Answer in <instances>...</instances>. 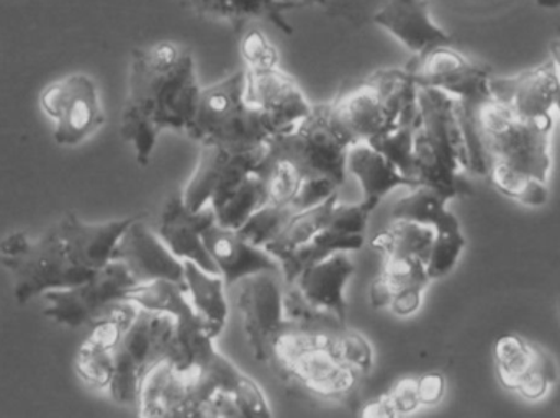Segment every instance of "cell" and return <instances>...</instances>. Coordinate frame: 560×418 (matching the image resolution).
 <instances>
[{
	"label": "cell",
	"mask_w": 560,
	"mask_h": 418,
	"mask_svg": "<svg viewBox=\"0 0 560 418\" xmlns=\"http://www.w3.org/2000/svg\"><path fill=\"white\" fill-rule=\"evenodd\" d=\"M202 88L190 49L158 42L131 51L120 133L140 166L150 164L161 133H186Z\"/></svg>",
	"instance_id": "6da1fadb"
},
{
	"label": "cell",
	"mask_w": 560,
	"mask_h": 418,
	"mask_svg": "<svg viewBox=\"0 0 560 418\" xmlns=\"http://www.w3.org/2000/svg\"><path fill=\"white\" fill-rule=\"evenodd\" d=\"M418 108L421 121L413 141L415 177L421 186L454 199L463 190L459 171H469L459 101L440 89L418 85Z\"/></svg>",
	"instance_id": "7a4b0ae2"
},
{
	"label": "cell",
	"mask_w": 560,
	"mask_h": 418,
	"mask_svg": "<svg viewBox=\"0 0 560 418\" xmlns=\"http://www.w3.org/2000/svg\"><path fill=\"white\" fill-rule=\"evenodd\" d=\"M329 114L349 143H368L420 120L417 82L407 68L381 69L329 102Z\"/></svg>",
	"instance_id": "3957f363"
},
{
	"label": "cell",
	"mask_w": 560,
	"mask_h": 418,
	"mask_svg": "<svg viewBox=\"0 0 560 418\" xmlns=\"http://www.w3.org/2000/svg\"><path fill=\"white\" fill-rule=\"evenodd\" d=\"M463 104L469 111L490 164L497 161L548 183L555 117L528 120L492 95L472 104Z\"/></svg>",
	"instance_id": "277c9868"
},
{
	"label": "cell",
	"mask_w": 560,
	"mask_h": 418,
	"mask_svg": "<svg viewBox=\"0 0 560 418\" xmlns=\"http://www.w3.org/2000/svg\"><path fill=\"white\" fill-rule=\"evenodd\" d=\"M186 133L200 144L212 143L226 150L252 151L265 148L279 130L246 98V72L243 69L202 88L196 114Z\"/></svg>",
	"instance_id": "5b68a950"
},
{
	"label": "cell",
	"mask_w": 560,
	"mask_h": 418,
	"mask_svg": "<svg viewBox=\"0 0 560 418\" xmlns=\"http://www.w3.org/2000/svg\"><path fill=\"white\" fill-rule=\"evenodd\" d=\"M338 334H315L287 322L272 345L269 363L283 381L300 384L313 396L342 399L352 393L362 374L336 355Z\"/></svg>",
	"instance_id": "8992f818"
},
{
	"label": "cell",
	"mask_w": 560,
	"mask_h": 418,
	"mask_svg": "<svg viewBox=\"0 0 560 418\" xmlns=\"http://www.w3.org/2000/svg\"><path fill=\"white\" fill-rule=\"evenodd\" d=\"M0 263L12 275L13 295L19 305L56 289L72 288L88 281L94 272L72 265L62 245L58 227L39 239L16 232L0 242Z\"/></svg>",
	"instance_id": "52a82bcc"
},
{
	"label": "cell",
	"mask_w": 560,
	"mask_h": 418,
	"mask_svg": "<svg viewBox=\"0 0 560 418\" xmlns=\"http://www.w3.org/2000/svg\"><path fill=\"white\" fill-rule=\"evenodd\" d=\"M351 147L336 128L329 104L313 105L312 112L289 130L268 141L266 160L287 161L303 179H329L342 186L346 158Z\"/></svg>",
	"instance_id": "ba28073f"
},
{
	"label": "cell",
	"mask_w": 560,
	"mask_h": 418,
	"mask_svg": "<svg viewBox=\"0 0 560 418\" xmlns=\"http://www.w3.org/2000/svg\"><path fill=\"white\" fill-rule=\"evenodd\" d=\"M173 334V315L138 307L115 351L114 376L107 390L115 403L137 406L148 374L167 360Z\"/></svg>",
	"instance_id": "9c48e42d"
},
{
	"label": "cell",
	"mask_w": 560,
	"mask_h": 418,
	"mask_svg": "<svg viewBox=\"0 0 560 418\" xmlns=\"http://www.w3.org/2000/svg\"><path fill=\"white\" fill-rule=\"evenodd\" d=\"M39 105L52 121V138L59 147H78L105 124L97 84L84 72H74L46 85Z\"/></svg>",
	"instance_id": "30bf717a"
},
{
	"label": "cell",
	"mask_w": 560,
	"mask_h": 418,
	"mask_svg": "<svg viewBox=\"0 0 560 418\" xmlns=\"http://www.w3.org/2000/svg\"><path fill=\"white\" fill-rule=\"evenodd\" d=\"M135 286L137 281L124 263L112 262L81 285L43 294L46 302L43 315L62 327L79 328L92 324L110 305L127 301Z\"/></svg>",
	"instance_id": "8fae6325"
},
{
	"label": "cell",
	"mask_w": 560,
	"mask_h": 418,
	"mask_svg": "<svg viewBox=\"0 0 560 418\" xmlns=\"http://www.w3.org/2000/svg\"><path fill=\"white\" fill-rule=\"evenodd\" d=\"M236 288V309L256 360L269 363L272 345L285 327L282 272L262 271L242 279Z\"/></svg>",
	"instance_id": "7c38bea8"
},
{
	"label": "cell",
	"mask_w": 560,
	"mask_h": 418,
	"mask_svg": "<svg viewBox=\"0 0 560 418\" xmlns=\"http://www.w3.org/2000/svg\"><path fill=\"white\" fill-rule=\"evenodd\" d=\"M417 85L440 89L460 102L490 97L489 66L472 61L451 45H441L415 56L407 65Z\"/></svg>",
	"instance_id": "4fadbf2b"
},
{
	"label": "cell",
	"mask_w": 560,
	"mask_h": 418,
	"mask_svg": "<svg viewBox=\"0 0 560 418\" xmlns=\"http://www.w3.org/2000/svg\"><path fill=\"white\" fill-rule=\"evenodd\" d=\"M268 153V144L259 150L233 151L219 144L203 143L196 170L183 190L184 204L190 210L212 206L249 173L258 171Z\"/></svg>",
	"instance_id": "5bb4252c"
},
{
	"label": "cell",
	"mask_w": 560,
	"mask_h": 418,
	"mask_svg": "<svg viewBox=\"0 0 560 418\" xmlns=\"http://www.w3.org/2000/svg\"><path fill=\"white\" fill-rule=\"evenodd\" d=\"M371 216L372 212H369L361 202L336 204L331 220L322 232L316 233L305 245L279 259L283 282L293 285L303 269L335 253L359 252L364 246L365 230Z\"/></svg>",
	"instance_id": "9a60e30c"
},
{
	"label": "cell",
	"mask_w": 560,
	"mask_h": 418,
	"mask_svg": "<svg viewBox=\"0 0 560 418\" xmlns=\"http://www.w3.org/2000/svg\"><path fill=\"white\" fill-rule=\"evenodd\" d=\"M493 357L503 387L532 403L545 399L559 381L555 358L520 335L500 337L493 347Z\"/></svg>",
	"instance_id": "2e32d148"
},
{
	"label": "cell",
	"mask_w": 560,
	"mask_h": 418,
	"mask_svg": "<svg viewBox=\"0 0 560 418\" xmlns=\"http://www.w3.org/2000/svg\"><path fill=\"white\" fill-rule=\"evenodd\" d=\"M138 305L130 301L110 305L92 322L91 334L75 355L79 378L95 390L105 391L114 376L115 351L137 315Z\"/></svg>",
	"instance_id": "e0dca14e"
},
{
	"label": "cell",
	"mask_w": 560,
	"mask_h": 418,
	"mask_svg": "<svg viewBox=\"0 0 560 418\" xmlns=\"http://www.w3.org/2000/svg\"><path fill=\"white\" fill-rule=\"evenodd\" d=\"M114 262L124 263L137 285L171 281L187 289L183 259L167 248L156 230L147 225L141 217H137L121 236Z\"/></svg>",
	"instance_id": "ac0fdd59"
},
{
	"label": "cell",
	"mask_w": 560,
	"mask_h": 418,
	"mask_svg": "<svg viewBox=\"0 0 560 418\" xmlns=\"http://www.w3.org/2000/svg\"><path fill=\"white\" fill-rule=\"evenodd\" d=\"M246 98L259 108L279 131L302 120L312 112L313 104L303 94L292 76L280 66L246 68Z\"/></svg>",
	"instance_id": "d6986e66"
},
{
	"label": "cell",
	"mask_w": 560,
	"mask_h": 418,
	"mask_svg": "<svg viewBox=\"0 0 560 418\" xmlns=\"http://www.w3.org/2000/svg\"><path fill=\"white\" fill-rule=\"evenodd\" d=\"M215 222V210L212 206L194 212L184 204L180 193L170 197L164 204L154 230L177 258L196 263L206 271L220 276L219 268L210 258L202 239L203 232Z\"/></svg>",
	"instance_id": "ffe728a7"
},
{
	"label": "cell",
	"mask_w": 560,
	"mask_h": 418,
	"mask_svg": "<svg viewBox=\"0 0 560 418\" xmlns=\"http://www.w3.org/2000/svg\"><path fill=\"white\" fill-rule=\"evenodd\" d=\"M490 94L528 120L552 118L560 76L551 59L515 76H492Z\"/></svg>",
	"instance_id": "44dd1931"
},
{
	"label": "cell",
	"mask_w": 560,
	"mask_h": 418,
	"mask_svg": "<svg viewBox=\"0 0 560 418\" xmlns=\"http://www.w3.org/2000/svg\"><path fill=\"white\" fill-rule=\"evenodd\" d=\"M135 219L137 217L105 223H88L75 213L69 212L56 227L72 265L95 272L114 262L118 242Z\"/></svg>",
	"instance_id": "7402d4cb"
},
{
	"label": "cell",
	"mask_w": 560,
	"mask_h": 418,
	"mask_svg": "<svg viewBox=\"0 0 560 418\" xmlns=\"http://www.w3.org/2000/svg\"><path fill=\"white\" fill-rule=\"evenodd\" d=\"M372 22L415 56L453 43L450 33L431 16L430 0H388L374 13Z\"/></svg>",
	"instance_id": "603a6c76"
},
{
	"label": "cell",
	"mask_w": 560,
	"mask_h": 418,
	"mask_svg": "<svg viewBox=\"0 0 560 418\" xmlns=\"http://www.w3.org/2000/svg\"><path fill=\"white\" fill-rule=\"evenodd\" d=\"M203 245L219 268L226 288L262 271H280L278 259L261 246L253 245L236 230L212 223L203 232Z\"/></svg>",
	"instance_id": "cb8c5ba5"
},
{
	"label": "cell",
	"mask_w": 560,
	"mask_h": 418,
	"mask_svg": "<svg viewBox=\"0 0 560 418\" xmlns=\"http://www.w3.org/2000/svg\"><path fill=\"white\" fill-rule=\"evenodd\" d=\"M197 374L183 373L167 360L158 364L141 386L137 404L140 417L196 418Z\"/></svg>",
	"instance_id": "d4e9b609"
},
{
	"label": "cell",
	"mask_w": 560,
	"mask_h": 418,
	"mask_svg": "<svg viewBox=\"0 0 560 418\" xmlns=\"http://www.w3.org/2000/svg\"><path fill=\"white\" fill-rule=\"evenodd\" d=\"M346 171L351 173L362 189V206L374 212L378 204L398 187L421 186L417 179L401 173L400 167L372 144L354 143L349 147Z\"/></svg>",
	"instance_id": "484cf974"
},
{
	"label": "cell",
	"mask_w": 560,
	"mask_h": 418,
	"mask_svg": "<svg viewBox=\"0 0 560 418\" xmlns=\"http://www.w3.org/2000/svg\"><path fill=\"white\" fill-rule=\"evenodd\" d=\"M354 271L355 266L349 253L339 252L303 269L293 285H296L310 304L336 315L346 325L348 302L345 292Z\"/></svg>",
	"instance_id": "4316f807"
},
{
	"label": "cell",
	"mask_w": 560,
	"mask_h": 418,
	"mask_svg": "<svg viewBox=\"0 0 560 418\" xmlns=\"http://www.w3.org/2000/svg\"><path fill=\"white\" fill-rule=\"evenodd\" d=\"M187 3L197 15L229 22L235 28H243L249 20L265 19L287 35H292L293 28L283 15L287 10L302 5L293 0H187Z\"/></svg>",
	"instance_id": "83f0119b"
},
{
	"label": "cell",
	"mask_w": 560,
	"mask_h": 418,
	"mask_svg": "<svg viewBox=\"0 0 560 418\" xmlns=\"http://www.w3.org/2000/svg\"><path fill=\"white\" fill-rule=\"evenodd\" d=\"M450 197L430 186H417L392 207V220H408L436 232L460 230V222L447 210Z\"/></svg>",
	"instance_id": "f1b7e54d"
},
{
	"label": "cell",
	"mask_w": 560,
	"mask_h": 418,
	"mask_svg": "<svg viewBox=\"0 0 560 418\" xmlns=\"http://www.w3.org/2000/svg\"><path fill=\"white\" fill-rule=\"evenodd\" d=\"M186 266L187 294L190 304L222 334L229 321V299H226L225 281L222 276L212 275L192 262H184Z\"/></svg>",
	"instance_id": "f546056e"
},
{
	"label": "cell",
	"mask_w": 560,
	"mask_h": 418,
	"mask_svg": "<svg viewBox=\"0 0 560 418\" xmlns=\"http://www.w3.org/2000/svg\"><path fill=\"white\" fill-rule=\"evenodd\" d=\"M268 202V183L259 171H253L225 196L215 200L212 207L219 225L238 230L256 210Z\"/></svg>",
	"instance_id": "4dcf8cb0"
},
{
	"label": "cell",
	"mask_w": 560,
	"mask_h": 418,
	"mask_svg": "<svg viewBox=\"0 0 560 418\" xmlns=\"http://www.w3.org/2000/svg\"><path fill=\"white\" fill-rule=\"evenodd\" d=\"M338 202V193H335L323 202L296 212L283 227L282 232L265 246L266 252L271 253L279 262L282 256L289 255L293 249L308 243L316 233L322 232L328 225L332 210Z\"/></svg>",
	"instance_id": "1f68e13d"
},
{
	"label": "cell",
	"mask_w": 560,
	"mask_h": 418,
	"mask_svg": "<svg viewBox=\"0 0 560 418\" xmlns=\"http://www.w3.org/2000/svg\"><path fill=\"white\" fill-rule=\"evenodd\" d=\"M436 230L408 220H392L387 229L372 239L371 246L384 258L417 256L427 263Z\"/></svg>",
	"instance_id": "d6a6232c"
},
{
	"label": "cell",
	"mask_w": 560,
	"mask_h": 418,
	"mask_svg": "<svg viewBox=\"0 0 560 418\" xmlns=\"http://www.w3.org/2000/svg\"><path fill=\"white\" fill-rule=\"evenodd\" d=\"M283 317L296 328L315 334H338L346 328L336 315L310 304L296 285H285L283 288Z\"/></svg>",
	"instance_id": "836d02e7"
},
{
	"label": "cell",
	"mask_w": 560,
	"mask_h": 418,
	"mask_svg": "<svg viewBox=\"0 0 560 418\" xmlns=\"http://www.w3.org/2000/svg\"><path fill=\"white\" fill-rule=\"evenodd\" d=\"M489 177L503 196L518 200L525 206L541 207L549 200L548 183L513 170L506 164L497 163V161L490 164Z\"/></svg>",
	"instance_id": "e575fe53"
},
{
	"label": "cell",
	"mask_w": 560,
	"mask_h": 418,
	"mask_svg": "<svg viewBox=\"0 0 560 418\" xmlns=\"http://www.w3.org/2000/svg\"><path fill=\"white\" fill-rule=\"evenodd\" d=\"M295 207L290 202H268L256 210L236 232L253 245L265 248L282 232L290 219L295 216Z\"/></svg>",
	"instance_id": "d590c367"
},
{
	"label": "cell",
	"mask_w": 560,
	"mask_h": 418,
	"mask_svg": "<svg viewBox=\"0 0 560 418\" xmlns=\"http://www.w3.org/2000/svg\"><path fill=\"white\" fill-rule=\"evenodd\" d=\"M420 121L421 118L417 121H407V124L398 125L394 130L368 141L369 144L387 154L400 167L401 173L413 177V179H417L413 170V141Z\"/></svg>",
	"instance_id": "8d00e7d4"
},
{
	"label": "cell",
	"mask_w": 560,
	"mask_h": 418,
	"mask_svg": "<svg viewBox=\"0 0 560 418\" xmlns=\"http://www.w3.org/2000/svg\"><path fill=\"white\" fill-rule=\"evenodd\" d=\"M381 278L392 289V299L398 291L405 289H427L431 279L428 276L427 263L417 256H404V258H385Z\"/></svg>",
	"instance_id": "74e56055"
},
{
	"label": "cell",
	"mask_w": 560,
	"mask_h": 418,
	"mask_svg": "<svg viewBox=\"0 0 560 418\" xmlns=\"http://www.w3.org/2000/svg\"><path fill=\"white\" fill-rule=\"evenodd\" d=\"M464 248H466V236L463 230L436 232L427 259V271L431 281L446 278L456 268Z\"/></svg>",
	"instance_id": "f35d334b"
},
{
	"label": "cell",
	"mask_w": 560,
	"mask_h": 418,
	"mask_svg": "<svg viewBox=\"0 0 560 418\" xmlns=\"http://www.w3.org/2000/svg\"><path fill=\"white\" fill-rule=\"evenodd\" d=\"M335 351L346 364L354 368L361 374L369 373L374 363V351H372L369 341L358 332L345 330L339 332L335 338Z\"/></svg>",
	"instance_id": "ab89813d"
},
{
	"label": "cell",
	"mask_w": 560,
	"mask_h": 418,
	"mask_svg": "<svg viewBox=\"0 0 560 418\" xmlns=\"http://www.w3.org/2000/svg\"><path fill=\"white\" fill-rule=\"evenodd\" d=\"M240 417L243 418H268L272 417L271 406L265 391L259 387L256 381L249 376H243L233 394Z\"/></svg>",
	"instance_id": "60d3db41"
},
{
	"label": "cell",
	"mask_w": 560,
	"mask_h": 418,
	"mask_svg": "<svg viewBox=\"0 0 560 418\" xmlns=\"http://www.w3.org/2000/svg\"><path fill=\"white\" fill-rule=\"evenodd\" d=\"M246 68H266V66H278L280 58L276 46L269 42L268 36L261 30L253 28L243 36L240 46Z\"/></svg>",
	"instance_id": "b9f144b4"
},
{
	"label": "cell",
	"mask_w": 560,
	"mask_h": 418,
	"mask_svg": "<svg viewBox=\"0 0 560 418\" xmlns=\"http://www.w3.org/2000/svg\"><path fill=\"white\" fill-rule=\"evenodd\" d=\"M385 396L390 400L397 417L410 416L421 407L418 396V378H404L392 386Z\"/></svg>",
	"instance_id": "7bdbcfd3"
},
{
	"label": "cell",
	"mask_w": 560,
	"mask_h": 418,
	"mask_svg": "<svg viewBox=\"0 0 560 418\" xmlns=\"http://www.w3.org/2000/svg\"><path fill=\"white\" fill-rule=\"evenodd\" d=\"M446 380L441 373H428L418 378V396L421 407H434L443 400Z\"/></svg>",
	"instance_id": "ee69618b"
},
{
	"label": "cell",
	"mask_w": 560,
	"mask_h": 418,
	"mask_svg": "<svg viewBox=\"0 0 560 418\" xmlns=\"http://www.w3.org/2000/svg\"><path fill=\"white\" fill-rule=\"evenodd\" d=\"M423 289H405L398 291L390 302V311L398 317H410L420 311L421 302H423Z\"/></svg>",
	"instance_id": "f6af8a7d"
},
{
	"label": "cell",
	"mask_w": 560,
	"mask_h": 418,
	"mask_svg": "<svg viewBox=\"0 0 560 418\" xmlns=\"http://www.w3.org/2000/svg\"><path fill=\"white\" fill-rule=\"evenodd\" d=\"M361 417L365 418H394L397 417L390 400L385 394H382L377 399L371 400L368 406L362 409Z\"/></svg>",
	"instance_id": "bcb514c9"
},
{
	"label": "cell",
	"mask_w": 560,
	"mask_h": 418,
	"mask_svg": "<svg viewBox=\"0 0 560 418\" xmlns=\"http://www.w3.org/2000/svg\"><path fill=\"white\" fill-rule=\"evenodd\" d=\"M549 59H551L560 76V39H552L551 45H549Z\"/></svg>",
	"instance_id": "7dc6e473"
},
{
	"label": "cell",
	"mask_w": 560,
	"mask_h": 418,
	"mask_svg": "<svg viewBox=\"0 0 560 418\" xmlns=\"http://www.w3.org/2000/svg\"><path fill=\"white\" fill-rule=\"evenodd\" d=\"M542 9H560V0H536Z\"/></svg>",
	"instance_id": "c3c4849f"
},
{
	"label": "cell",
	"mask_w": 560,
	"mask_h": 418,
	"mask_svg": "<svg viewBox=\"0 0 560 418\" xmlns=\"http://www.w3.org/2000/svg\"><path fill=\"white\" fill-rule=\"evenodd\" d=\"M302 5H315V3H326V0H300Z\"/></svg>",
	"instance_id": "681fc988"
},
{
	"label": "cell",
	"mask_w": 560,
	"mask_h": 418,
	"mask_svg": "<svg viewBox=\"0 0 560 418\" xmlns=\"http://www.w3.org/2000/svg\"><path fill=\"white\" fill-rule=\"evenodd\" d=\"M555 111H558V114L560 115V88L558 92V97H556L555 102Z\"/></svg>",
	"instance_id": "f907efd6"
},
{
	"label": "cell",
	"mask_w": 560,
	"mask_h": 418,
	"mask_svg": "<svg viewBox=\"0 0 560 418\" xmlns=\"http://www.w3.org/2000/svg\"><path fill=\"white\" fill-rule=\"evenodd\" d=\"M559 312H560V299H559Z\"/></svg>",
	"instance_id": "816d5d0a"
}]
</instances>
